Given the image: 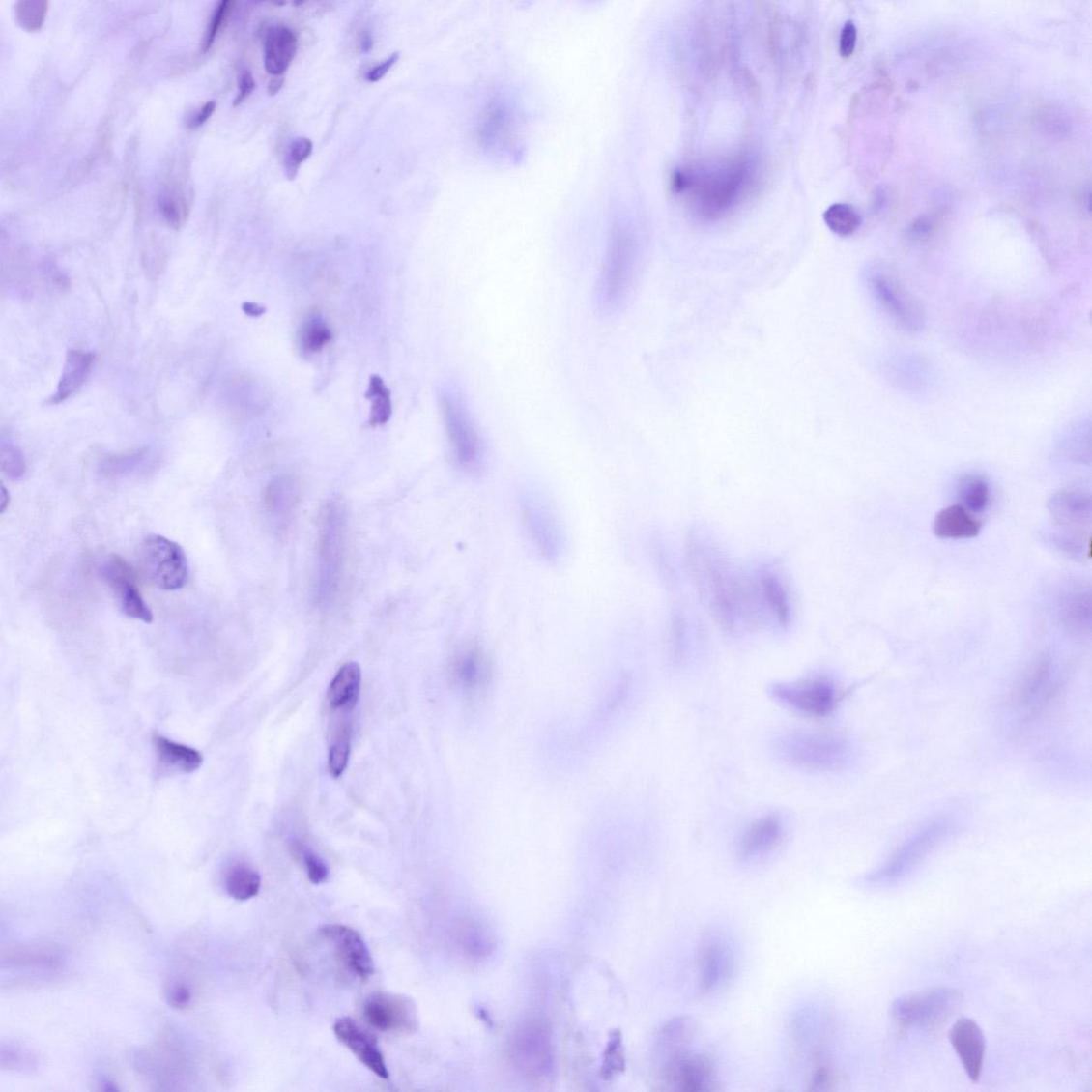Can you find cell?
Returning a JSON list of instances; mask_svg holds the SVG:
<instances>
[{
    "mask_svg": "<svg viewBox=\"0 0 1092 1092\" xmlns=\"http://www.w3.org/2000/svg\"><path fill=\"white\" fill-rule=\"evenodd\" d=\"M440 405L453 460L469 475L480 476L486 469V447L475 421L455 395H443Z\"/></svg>",
    "mask_w": 1092,
    "mask_h": 1092,
    "instance_id": "obj_4",
    "label": "cell"
},
{
    "mask_svg": "<svg viewBox=\"0 0 1092 1092\" xmlns=\"http://www.w3.org/2000/svg\"><path fill=\"white\" fill-rule=\"evenodd\" d=\"M823 220L834 234L841 237L853 235L862 224L859 213L852 206L845 203H836L829 206L823 213Z\"/></svg>",
    "mask_w": 1092,
    "mask_h": 1092,
    "instance_id": "obj_31",
    "label": "cell"
},
{
    "mask_svg": "<svg viewBox=\"0 0 1092 1092\" xmlns=\"http://www.w3.org/2000/svg\"><path fill=\"white\" fill-rule=\"evenodd\" d=\"M958 496L967 511L983 513L991 503V487L982 476H967L961 481Z\"/></svg>",
    "mask_w": 1092,
    "mask_h": 1092,
    "instance_id": "obj_30",
    "label": "cell"
},
{
    "mask_svg": "<svg viewBox=\"0 0 1092 1092\" xmlns=\"http://www.w3.org/2000/svg\"><path fill=\"white\" fill-rule=\"evenodd\" d=\"M215 109H216V101H210L206 102V104L202 106V108L198 111V113H195V115L191 118L188 127L190 129H197V128L203 126L204 123L212 117Z\"/></svg>",
    "mask_w": 1092,
    "mask_h": 1092,
    "instance_id": "obj_47",
    "label": "cell"
},
{
    "mask_svg": "<svg viewBox=\"0 0 1092 1092\" xmlns=\"http://www.w3.org/2000/svg\"><path fill=\"white\" fill-rule=\"evenodd\" d=\"M453 672L463 684L480 685L487 681L490 674L489 659L477 646L462 648L453 663Z\"/></svg>",
    "mask_w": 1092,
    "mask_h": 1092,
    "instance_id": "obj_27",
    "label": "cell"
},
{
    "mask_svg": "<svg viewBox=\"0 0 1092 1092\" xmlns=\"http://www.w3.org/2000/svg\"><path fill=\"white\" fill-rule=\"evenodd\" d=\"M373 45H374V41H373L372 35H370L369 33H366V32H364L362 35H360V37H359V48H360V50H362V53L368 54L369 51L373 49Z\"/></svg>",
    "mask_w": 1092,
    "mask_h": 1092,
    "instance_id": "obj_49",
    "label": "cell"
},
{
    "mask_svg": "<svg viewBox=\"0 0 1092 1092\" xmlns=\"http://www.w3.org/2000/svg\"><path fill=\"white\" fill-rule=\"evenodd\" d=\"M636 245L632 237L619 228L613 234L597 282V303L605 312L620 307L631 290L637 270Z\"/></svg>",
    "mask_w": 1092,
    "mask_h": 1092,
    "instance_id": "obj_6",
    "label": "cell"
},
{
    "mask_svg": "<svg viewBox=\"0 0 1092 1092\" xmlns=\"http://www.w3.org/2000/svg\"><path fill=\"white\" fill-rule=\"evenodd\" d=\"M48 3L43 0H23L15 6V16L20 27L27 32H38L43 28L47 14Z\"/></svg>",
    "mask_w": 1092,
    "mask_h": 1092,
    "instance_id": "obj_34",
    "label": "cell"
},
{
    "mask_svg": "<svg viewBox=\"0 0 1092 1092\" xmlns=\"http://www.w3.org/2000/svg\"><path fill=\"white\" fill-rule=\"evenodd\" d=\"M363 1016L370 1026L384 1033H414L418 1024L414 1001L387 992L370 995L363 1005Z\"/></svg>",
    "mask_w": 1092,
    "mask_h": 1092,
    "instance_id": "obj_12",
    "label": "cell"
},
{
    "mask_svg": "<svg viewBox=\"0 0 1092 1092\" xmlns=\"http://www.w3.org/2000/svg\"><path fill=\"white\" fill-rule=\"evenodd\" d=\"M284 77H274L273 79H272L270 85H268V94H270L271 96L279 94L284 86Z\"/></svg>",
    "mask_w": 1092,
    "mask_h": 1092,
    "instance_id": "obj_51",
    "label": "cell"
},
{
    "mask_svg": "<svg viewBox=\"0 0 1092 1092\" xmlns=\"http://www.w3.org/2000/svg\"><path fill=\"white\" fill-rule=\"evenodd\" d=\"M350 743H352V728L344 725L329 751V770L334 778L344 774L350 757Z\"/></svg>",
    "mask_w": 1092,
    "mask_h": 1092,
    "instance_id": "obj_33",
    "label": "cell"
},
{
    "mask_svg": "<svg viewBox=\"0 0 1092 1092\" xmlns=\"http://www.w3.org/2000/svg\"><path fill=\"white\" fill-rule=\"evenodd\" d=\"M769 694L778 704L811 717L830 715L839 703L836 686L821 678L775 683L769 687Z\"/></svg>",
    "mask_w": 1092,
    "mask_h": 1092,
    "instance_id": "obj_10",
    "label": "cell"
},
{
    "mask_svg": "<svg viewBox=\"0 0 1092 1092\" xmlns=\"http://www.w3.org/2000/svg\"><path fill=\"white\" fill-rule=\"evenodd\" d=\"M858 41V30L856 24L852 20H848L844 24L840 36V55L843 58H849L856 50Z\"/></svg>",
    "mask_w": 1092,
    "mask_h": 1092,
    "instance_id": "obj_42",
    "label": "cell"
},
{
    "mask_svg": "<svg viewBox=\"0 0 1092 1092\" xmlns=\"http://www.w3.org/2000/svg\"><path fill=\"white\" fill-rule=\"evenodd\" d=\"M190 989L184 984H177L171 987L168 999L170 1004L175 1008H187L191 1002Z\"/></svg>",
    "mask_w": 1092,
    "mask_h": 1092,
    "instance_id": "obj_44",
    "label": "cell"
},
{
    "mask_svg": "<svg viewBox=\"0 0 1092 1092\" xmlns=\"http://www.w3.org/2000/svg\"><path fill=\"white\" fill-rule=\"evenodd\" d=\"M950 1040L968 1078L976 1083L983 1075L986 1056L983 1029L974 1020L962 1018L951 1028Z\"/></svg>",
    "mask_w": 1092,
    "mask_h": 1092,
    "instance_id": "obj_18",
    "label": "cell"
},
{
    "mask_svg": "<svg viewBox=\"0 0 1092 1092\" xmlns=\"http://www.w3.org/2000/svg\"><path fill=\"white\" fill-rule=\"evenodd\" d=\"M312 153L313 142L310 139L298 138L292 142L284 162V171L288 180L294 181L297 178L302 164L311 158Z\"/></svg>",
    "mask_w": 1092,
    "mask_h": 1092,
    "instance_id": "obj_36",
    "label": "cell"
},
{
    "mask_svg": "<svg viewBox=\"0 0 1092 1092\" xmlns=\"http://www.w3.org/2000/svg\"><path fill=\"white\" fill-rule=\"evenodd\" d=\"M301 483L290 475L274 477L265 491L264 503L267 511L275 517H287L301 500Z\"/></svg>",
    "mask_w": 1092,
    "mask_h": 1092,
    "instance_id": "obj_25",
    "label": "cell"
},
{
    "mask_svg": "<svg viewBox=\"0 0 1092 1092\" xmlns=\"http://www.w3.org/2000/svg\"><path fill=\"white\" fill-rule=\"evenodd\" d=\"M360 682H362V674L359 666L353 662L345 664L329 686L327 693L329 705L334 709L352 712L358 704Z\"/></svg>",
    "mask_w": 1092,
    "mask_h": 1092,
    "instance_id": "obj_24",
    "label": "cell"
},
{
    "mask_svg": "<svg viewBox=\"0 0 1092 1092\" xmlns=\"http://www.w3.org/2000/svg\"><path fill=\"white\" fill-rule=\"evenodd\" d=\"M9 503H10V494L3 484V486H2V513H5L6 509L9 506Z\"/></svg>",
    "mask_w": 1092,
    "mask_h": 1092,
    "instance_id": "obj_52",
    "label": "cell"
},
{
    "mask_svg": "<svg viewBox=\"0 0 1092 1092\" xmlns=\"http://www.w3.org/2000/svg\"><path fill=\"white\" fill-rule=\"evenodd\" d=\"M144 575L158 589L175 591L187 582L188 561L182 546L160 534H150L139 550Z\"/></svg>",
    "mask_w": 1092,
    "mask_h": 1092,
    "instance_id": "obj_8",
    "label": "cell"
},
{
    "mask_svg": "<svg viewBox=\"0 0 1092 1092\" xmlns=\"http://www.w3.org/2000/svg\"><path fill=\"white\" fill-rule=\"evenodd\" d=\"M520 509L525 530L533 548L545 561L560 560L564 554L565 535L558 514L542 494L523 492Z\"/></svg>",
    "mask_w": 1092,
    "mask_h": 1092,
    "instance_id": "obj_7",
    "label": "cell"
},
{
    "mask_svg": "<svg viewBox=\"0 0 1092 1092\" xmlns=\"http://www.w3.org/2000/svg\"><path fill=\"white\" fill-rule=\"evenodd\" d=\"M513 1054L520 1067L534 1076L548 1074L552 1049L546 1029L538 1022L520 1028L513 1042Z\"/></svg>",
    "mask_w": 1092,
    "mask_h": 1092,
    "instance_id": "obj_17",
    "label": "cell"
},
{
    "mask_svg": "<svg viewBox=\"0 0 1092 1092\" xmlns=\"http://www.w3.org/2000/svg\"><path fill=\"white\" fill-rule=\"evenodd\" d=\"M348 518L342 503L325 504L319 521L318 572L315 599L318 605L331 604L341 586L347 541Z\"/></svg>",
    "mask_w": 1092,
    "mask_h": 1092,
    "instance_id": "obj_2",
    "label": "cell"
},
{
    "mask_svg": "<svg viewBox=\"0 0 1092 1092\" xmlns=\"http://www.w3.org/2000/svg\"><path fill=\"white\" fill-rule=\"evenodd\" d=\"M298 49V37L293 29L275 26L268 32L264 47V66L268 74L283 77L291 67Z\"/></svg>",
    "mask_w": 1092,
    "mask_h": 1092,
    "instance_id": "obj_21",
    "label": "cell"
},
{
    "mask_svg": "<svg viewBox=\"0 0 1092 1092\" xmlns=\"http://www.w3.org/2000/svg\"><path fill=\"white\" fill-rule=\"evenodd\" d=\"M0 465H2L3 473L10 479L18 480L24 476L25 458L23 452L13 443H2Z\"/></svg>",
    "mask_w": 1092,
    "mask_h": 1092,
    "instance_id": "obj_35",
    "label": "cell"
},
{
    "mask_svg": "<svg viewBox=\"0 0 1092 1092\" xmlns=\"http://www.w3.org/2000/svg\"><path fill=\"white\" fill-rule=\"evenodd\" d=\"M146 456V450H136L128 455L112 457L106 461L105 470L111 473H125L135 469Z\"/></svg>",
    "mask_w": 1092,
    "mask_h": 1092,
    "instance_id": "obj_40",
    "label": "cell"
},
{
    "mask_svg": "<svg viewBox=\"0 0 1092 1092\" xmlns=\"http://www.w3.org/2000/svg\"><path fill=\"white\" fill-rule=\"evenodd\" d=\"M331 338V331L324 323L312 321L302 330V344L306 352L317 353L321 352Z\"/></svg>",
    "mask_w": 1092,
    "mask_h": 1092,
    "instance_id": "obj_37",
    "label": "cell"
},
{
    "mask_svg": "<svg viewBox=\"0 0 1092 1092\" xmlns=\"http://www.w3.org/2000/svg\"><path fill=\"white\" fill-rule=\"evenodd\" d=\"M786 763L811 771L841 768L848 759V747L838 737L812 733H790L778 736L772 745Z\"/></svg>",
    "mask_w": 1092,
    "mask_h": 1092,
    "instance_id": "obj_3",
    "label": "cell"
},
{
    "mask_svg": "<svg viewBox=\"0 0 1092 1092\" xmlns=\"http://www.w3.org/2000/svg\"><path fill=\"white\" fill-rule=\"evenodd\" d=\"M160 209L164 219H166V221L172 226V228L179 229L181 226L182 217L178 209V205L175 204L172 200L166 199L162 201Z\"/></svg>",
    "mask_w": 1092,
    "mask_h": 1092,
    "instance_id": "obj_46",
    "label": "cell"
},
{
    "mask_svg": "<svg viewBox=\"0 0 1092 1092\" xmlns=\"http://www.w3.org/2000/svg\"><path fill=\"white\" fill-rule=\"evenodd\" d=\"M834 1083H836V1076L833 1075L828 1061L819 1059L816 1067H814V1073L810 1081V1085L813 1086L811 1089L827 1090L830 1089Z\"/></svg>",
    "mask_w": 1092,
    "mask_h": 1092,
    "instance_id": "obj_41",
    "label": "cell"
},
{
    "mask_svg": "<svg viewBox=\"0 0 1092 1092\" xmlns=\"http://www.w3.org/2000/svg\"><path fill=\"white\" fill-rule=\"evenodd\" d=\"M261 884L260 874L244 865H237L225 879V889L228 894L234 900L242 902L255 898L261 890Z\"/></svg>",
    "mask_w": 1092,
    "mask_h": 1092,
    "instance_id": "obj_29",
    "label": "cell"
},
{
    "mask_svg": "<svg viewBox=\"0 0 1092 1092\" xmlns=\"http://www.w3.org/2000/svg\"><path fill=\"white\" fill-rule=\"evenodd\" d=\"M153 743L159 763L164 767L190 774V772L198 770L203 763V756L194 748L175 743V741L162 736L154 737Z\"/></svg>",
    "mask_w": 1092,
    "mask_h": 1092,
    "instance_id": "obj_26",
    "label": "cell"
},
{
    "mask_svg": "<svg viewBox=\"0 0 1092 1092\" xmlns=\"http://www.w3.org/2000/svg\"><path fill=\"white\" fill-rule=\"evenodd\" d=\"M745 178V169L735 166L705 180L700 188V213L712 219L729 211L743 188Z\"/></svg>",
    "mask_w": 1092,
    "mask_h": 1092,
    "instance_id": "obj_16",
    "label": "cell"
},
{
    "mask_svg": "<svg viewBox=\"0 0 1092 1092\" xmlns=\"http://www.w3.org/2000/svg\"><path fill=\"white\" fill-rule=\"evenodd\" d=\"M694 1034L671 1032L659 1035L657 1054L661 1076L668 1089L704 1092L718 1089L717 1069L712 1057L694 1052Z\"/></svg>",
    "mask_w": 1092,
    "mask_h": 1092,
    "instance_id": "obj_1",
    "label": "cell"
},
{
    "mask_svg": "<svg viewBox=\"0 0 1092 1092\" xmlns=\"http://www.w3.org/2000/svg\"><path fill=\"white\" fill-rule=\"evenodd\" d=\"M963 995L952 988H932L895 999L891 1015L902 1029H939L960 1011Z\"/></svg>",
    "mask_w": 1092,
    "mask_h": 1092,
    "instance_id": "obj_5",
    "label": "cell"
},
{
    "mask_svg": "<svg viewBox=\"0 0 1092 1092\" xmlns=\"http://www.w3.org/2000/svg\"><path fill=\"white\" fill-rule=\"evenodd\" d=\"M294 849L301 854L307 873V877L314 884H322L329 877V869L326 863L312 850L303 847L302 843H295Z\"/></svg>",
    "mask_w": 1092,
    "mask_h": 1092,
    "instance_id": "obj_38",
    "label": "cell"
},
{
    "mask_svg": "<svg viewBox=\"0 0 1092 1092\" xmlns=\"http://www.w3.org/2000/svg\"><path fill=\"white\" fill-rule=\"evenodd\" d=\"M736 960L733 945L719 935L708 936L697 957L700 991L713 993L721 991L733 980Z\"/></svg>",
    "mask_w": 1092,
    "mask_h": 1092,
    "instance_id": "obj_13",
    "label": "cell"
},
{
    "mask_svg": "<svg viewBox=\"0 0 1092 1092\" xmlns=\"http://www.w3.org/2000/svg\"><path fill=\"white\" fill-rule=\"evenodd\" d=\"M255 89V80L250 71L244 70L242 72L239 78V92L234 100V106H239L250 97Z\"/></svg>",
    "mask_w": 1092,
    "mask_h": 1092,
    "instance_id": "obj_43",
    "label": "cell"
},
{
    "mask_svg": "<svg viewBox=\"0 0 1092 1092\" xmlns=\"http://www.w3.org/2000/svg\"><path fill=\"white\" fill-rule=\"evenodd\" d=\"M99 574L115 595L123 614L152 623L153 614L140 592L137 575L125 560L117 555L107 556L99 563Z\"/></svg>",
    "mask_w": 1092,
    "mask_h": 1092,
    "instance_id": "obj_11",
    "label": "cell"
},
{
    "mask_svg": "<svg viewBox=\"0 0 1092 1092\" xmlns=\"http://www.w3.org/2000/svg\"><path fill=\"white\" fill-rule=\"evenodd\" d=\"M233 5L234 3L229 2V0H224V2L219 3L218 6L216 7L211 18V22L209 24L208 32H206L203 41V50L205 51V53L213 46L216 38H217V35L219 34L220 29L225 22V19L228 18L230 13L232 12Z\"/></svg>",
    "mask_w": 1092,
    "mask_h": 1092,
    "instance_id": "obj_39",
    "label": "cell"
},
{
    "mask_svg": "<svg viewBox=\"0 0 1092 1092\" xmlns=\"http://www.w3.org/2000/svg\"><path fill=\"white\" fill-rule=\"evenodd\" d=\"M366 398L370 400V425L383 426L387 424L391 416V401L389 390L384 380L374 376L369 380Z\"/></svg>",
    "mask_w": 1092,
    "mask_h": 1092,
    "instance_id": "obj_32",
    "label": "cell"
},
{
    "mask_svg": "<svg viewBox=\"0 0 1092 1092\" xmlns=\"http://www.w3.org/2000/svg\"><path fill=\"white\" fill-rule=\"evenodd\" d=\"M783 836V823L779 817L770 814L748 827L738 844V856L745 862L764 858L774 850Z\"/></svg>",
    "mask_w": 1092,
    "mask_h": 1092,
    "instance_id": "obj_19",
    "label": "cell"
},
{
    "mask_svg": "<svg viewBox=\"0 0 1092 1092\" xmlns=\"http://www.w3.org/2000/svg\"><path fill=\"white\" fill-rule=\"evenodd\" d=\"M321 934L325 940L332 944L338 960L348 968V971L367 980L375 972L372 954L368 950L362 935L354 929L341 924H327L322 927Z\"/></svg>",
    "mask_w": 1092,
    "mask_h": 1092,
    "instance_id": "obj_14",
    "label": "cell"
},
{
    "mask_svg": "<svg viewBox=\"0 0 1092 1092\" xmlns=\"http://www.w3.org/2000/svg\"><path fill=\"white\" fill-rule=\"evenodd\" d=\"M334 1034L350 1052L367 1069L380 1078L388 1079L389 1073L385 1056L381 1052L377 1038L360 1027L349 1017L338 1019L333 1026Z\"/></svg>",
    "mask_w": 1092,
    "mask_h": 1092,
    "instance_id": "obj_15",
    "label": "cell"
},
{
    "mask_svg": "<svg viewBox=\"0 0 1092 1092\" xmlns=\"http://www.w3.org/2000/svg\"><path fill=\"white\" fill-rule=\"evenodd\" d=\"M1050 510L1059 522L1067 525L1090 523V499L1078 492L1057 494L1050 503Z\"/></svg>",
    "mask_w": 1092,
    "mask_h": 1092,
    "instance_id": "obj_28",
    "label": "cell"
},
{
    "mask_svg": "<svg viewBox=\"0 0 1092 1092\" xmlns=\"http://www.w3.org/2000/svg\"><path fill=\"white\" fill-rule=\"evenodd\" d=\"M693 179L688 174L682 171H676L673 177V188L675 192L681 193L687 188L692 187Z\"/></svg>",
    "mask_w": 1092,
    "mask_h": 1092,
    "instance_id": "obj_48",
    "label": "cell"
},
{
    "mask_svg": "<svg viewBox=\"0 0 1092 1092\" xmlns=\"http://www.w3.org/2000/svg\"><path fill=\"white\" fill-rule=\"evenodd\" d=\"M868 285L876 302L896 325L905 331H921L924 327L921 307L893 274L882 267H873L868 273Z\"/></svg>",
    "mask_w": 1092,
    "mask_h": 1092,
    "instance_id": "obj_9",
    "label": "cell"
},
{
    "mask_svg": "<svg viewBox=\"0 0 1092 1092\" xmlns=\"http://www.w3.org/2000/svg\"><path fill=\"white\" fill-rule=\"evenodd\" d=\"M399 57V53H394L386 61H384L383 64L377 65L374 68L370 69L365 75V79L368 82H373V84L374 82L380 81L388 74V72L396 65Z\"/></svg>",
    "mask_w": 1092,
    "mask_h": 1092,
    "instance_id": "obj_45",
    "label": "cell"
},
{
    "mask_svg": "<svg viewBox=\"0 0 1092 1092\" xmlns=\"http://www.w3.org/2000/svg\"><path fill=\"white\" fill-rule=\"evenodd\" d=\"M982 527L981 521L963 504H952L936 514L933 531L941 539H970L980 534Z\"/></svg>",
    "mask_w": 1092,
    "mask_h": 1092,
    "instance_id": "obj_23",
    "label": "cell"
},
{
    "mask_svg": "<svg viewBox=\"0 0 1092 1092\" xmlns=\"http://www.w3.org/2000/svg\"><path fill=\"white\" fill-rule=\"evenodd\" d=\"M95 359V354L84 352V350H69L63 374H61L56 393L50 398V404H63L67 399L75 395L85 385Z\"/></svg>",
    "mask_w": 1092,
    "mask_h": 1092,
    "instance_id": "obj_22",
    "label": "cell"
},
{
    "mask_svg": "<svg viewBox=\"0 0 1092 1092\" xmlns=\"http://www.w3.org/2000/svg\"><path fill=\"white\" fill-rule=\"evenodd\" d=\"M947 832L946 822L937 821L927 827L906 843L903 849L885 867L875 875L874 879L892 878L918 862L927 854Z\"/></svg>",
    "mask_w": 1092,
    "mask_h": 1092,
    "instance_id": "obj_20",
    "label": "cell"
},
{
    "mask_svg": "<svg viewBox=\"0 0 1092 1092\" xmlns=\"http://www.w3.org/2000/svg\"><path fill=\"white\" fill-rule=\"evenodd\" d=\"M243 310L246 315L252 317H259L265 313V308L256 303L245 302L243 305Z\"/></svg>",
    "mask_w": 1092,
    "mask_h": 1092,
    "instance_id": "obj_50",
    "label": "cell"
}]
</instances>
